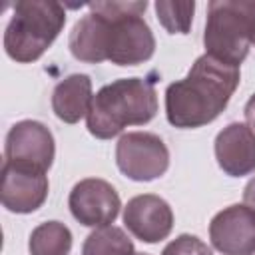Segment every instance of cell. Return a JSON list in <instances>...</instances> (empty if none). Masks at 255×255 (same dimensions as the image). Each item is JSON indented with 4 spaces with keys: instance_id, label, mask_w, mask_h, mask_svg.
<instances>
[{
    "instance_id": "6da1fadb",
    "label": "cell",
    "mask_w": 255,
    "mask_h": 255,
    "mask_svg": "<svg viewBox=\"0 0 255 255\" xmlns=\"http://www.w3.org/2000/svg\"><path fill=\"white\" fill-rule=\"evenodd\" d=\"M239 68L209 54L199 56L185 78L165 88V116L173 128L195 129L211 124L227 108L239 86Z\"/></svg>"
},
{
    "instance_id": "7a4b0ae2",
    "label": "cell",
    "mask_w": 255,
    "mask_h": 255,
    "mask_svg": "<svg viewBox=\"0 0 255 255\" xmlns=\"http://www.w3.org/2000/svg\"><path fill=\"white\" fill-rule=\"evenodd\" d=\"M157 114V94L145 78H120L102 86L86 116L88 131L98 139H112L128 126H143Z\"/></svg>"
},
{
    "instance_id": "3957f363",
    "label": "cell",
    "mask_w": 255,
    "mask_h": 255,
    "mask_svg": "<svg viewBox=\"0 0 255 255\" xmlns=\"http://www.w3.org/2000/svg\"><path fill=\"white\" fill-rule=\"evenodd\" d=\"M66 24L56 0H18L4 30V50L18 64H32L54 44Z\"/></svg>"
},
{
    "instance_id": "277c9868",
    "label": "cell",
    "mask_w": 255,
    "mask_h": 255,
    "mask_svg": "<svg viewBox=\"0 0 255 255\" xmlns=\"http://www.w3.org/2000/svg\"><path fill=\"white\" fill-rule=\"evenodd\" d=\"M88 8L106 20V54L112 64L139 66L153 56L155 38L143 20L145 0L90 2Z\"/></svg>"
},
{
    "instance_id": "5b68a950",
    "label": "cell",
    "mask_w": 255,
    "mask_h": 255,
    "mask_svg": "<svg viewBox=\"0 0 255 255\" xmlns=\"http://www.w3.org/2000/svg\"><path fill=\"white\" fill-rule=\"evenodd\" d=\"M253 36L255 0H211L207 4L205 54L239 68L253 46Z\"/></svg>"
},
{
    "instance_id": "8992f818",
    "label": "cell",
    "mask_w": 255,
    "mask_h": 255,
    "mask_svg": "<svg viewBox=\"0 0 255 255\" xmlns=\"http://www.w3.org/2000/svg\"><path fill=\"white\" fill-rule=\"evenodd\" d=\"M118 169L133 181H153L169 167V149L151 131H128L116 143Z\"/></svg>"
},
{
    "instance_id": "52a82bcc",
    "label": "cell",
    "mask_w": 255,
    "mask_h": 255,
    "mask_svg": "<svg viewBox=\"0 0 255 255\" xmlns=\"http://www.w3.org/2000/svg\"><path fill=\"white\" fill-rule=\"evenodd\" d=\"M56 143L52 131L36 120L16 122L4 141V161L36 171H48L54 163Z\"/></svg>"
},
{
    "instance_id": "ba28073f",
    "label": "cell",
    "mask_w": 255,
    "mask_h": 255,
    "mask_svg": "<svg viewBox=\"0 0 255 255\" xmlns=\"http://www.w3.org/2000/svg\"><path fill=\"white\" fill-rule=\"evenodd\" d=\"M68 207L78 223L86 227H106L120 215L122 199L110 181L86 177L72 187Z\"/></svg>"
},
{
    "instance_id": "9c48e42d",
    "label": "cell",
    "mask_w": 255,
    "mask_h": 255,
    "mask_svg": "<svg viewBox=\"0 0 255 255\" xmlns=\"http://www.w3.org/2000/svg\"><path fill=\"white\" fill-rule=\"evenodd\" d=\"M209 239L223 255H251L255 251V211L245 203L221 209L209 223Z\"/></svg>"
},
{
    "instance_id": "30bf717a",
    "label": "cell",
    "mask_w": 255,
    "mask_h": 255,
    "mask_svg": "<svg viewBox=\"0 0 255 255\" xmlns=\"http://www.w3.org/2000/svg\"><path fill=\"white\" fill-rule=\"evenodd\" d=\"M124 225L143 243H159L173 229V211L169 203L153 193H141L124 207Z\"/></svg>"
},
{
    "instance_id": "8fae6325",
    "label": "cell",
    "mask_w": 255,
    "mask_h": 255,
    "mask_svg": "<svg viewBox=\"0 0 255 255\" xmlns=\"http://www.w3.org/2000/svg\"><path fill=\"white\" fill-rule=\"evenodd\" d=\"M48 177L44 171L20 167L14 163L2 165V205L12 213H32L42 207L48 197Z\"/></svg>"
},
{
    "instance_id": "7c38bea8",
    "label": "cell",
    "mask_w": 255,
    "mask_h": 255,
    "mask_svg": "<svg viewBox=\"0 0 255 255\" xmlns=\"http://www.w3.org/2000/svg\"><path fill=\"white\" fill-rule=\"evenodd\" d=\"M217 165L231 177H243L255 171V131L241 122L225 126L213 141Z\"/></svg>"
},
{
    "instance_id": "4fadbf2b",
    "label": "cell",
    "mask_w": 255,
    "mask_h": 255,
    "mask_svg": "<svg viewBox=\"0 0 255 255\" xmlns=\"http://www.w3.org/2000/svg\"><path fill=\"white\" fill-rule=\"evenodd\" d=\"M92 80L86 74H70L52 92V110L64 124H78L92 106Z\"/></svg>"
},
{
    "instance_id": "5bb4252c",
    "label": "cell",
    "mask_w": 255,
    "mask_h": 255,
    "mask_svg": "<svg viewBox=\"0 0 255 255\" xmlns=\"http://www.w3.org/2000/svg\"><path fill=\"white\" fill-rule=\"evenodd\" d=\"M68 48L72 56L86 64H100L108 60L106 54V20L100 14H86L80 18L70 36H68Z\"/></svg>"
},
{
    "instance_id": "9a60e30c",
    "label": "cell",
    "mask_w": 255,
    "mask_h": 255,
    "mask_svg": "<svg viewBox=\"0 0 255 255\" xmlns=\"http://www.w3.org/2000/svg\"><path fill=\"white\" fill-rule=\"evenodd\" d=\"M30 255H70L72 231L60 221H46L32 229L28 241Z\"/></svg>"
},
{
    "instance_id": "2e32d148",
    "label": "cell",
    "mask_w": 255,
    "mask_h": 255,
    "mask_svg": "<svg viewBox=\"0 0 255 255\" xmlns=\"http://www.w3.org/2000/svg\"><path fill=\"white\" fill-rule=\"evenodd\" d=\"M82 255H135L133 241L122 227H96L82 245Z\"/></svg>"
},
{
    "instance_id": "e0dca14e",
    "label": "cell",
    "mask_w": 255,
    "mask_h": 255,
    "mask_svg": "<svg viewBox=\"0 0 255 255\" xmlns=\"http://www.w3.org/2000/svg\"><path fill=\"white\" fill-rule=\"evenodd\" d=\"M155 16L159 24L169 32V34H187L193 22V12H195V2H167V0H157L153 4Z\"/></svg>"
},
{
    "instance_id": "ac0fdd59",
    "label": "cell",
    "mask_w": 255,
    "mask_h": 255,
    "mask_svg": "<svg viewBox=\"0 0 255 255\" xmlns=\"http://www.w3.org/2000/svg\"><path fill=\"white\" fill-rule=\"evenodd\" d=\"M161 255H213V253L209 245L201 241L197 235L181 233L163 247Z\"/></svg>"
},
{
    "instance_id": "d6986e66",
    "label": "cell",
    "mask_w": 255,
    "mask_h": 255,
    "mask_svg": "<svg viewBox=\"0 0 255 255\" xmlns=\"http://www.w3.org/2000/svg\"><path fill=\"white\" fill-rule=\"evenodd\" d=\"M243 116H245L247 126L255 131V94L247 100V104H245V108H243Z\"/></svg>"
},
{
    "instance_id": "ffe728a7",
    "label": "cell",
    "mask_w": 255,
    "mask_h": 255,
    "mask_svg": "<svg viewBox=\"0 0 255 255\" xmlns=\"http://www.w3.org/2000/svg\"><path fill=\"white\" fill-rule=\"evenodd\" d=\"M243 203L255 211V177H251L243 189Z\"/></svg>"
},
{
    "instance_id": "44dd1931",
    "label": "cell",
    "mask_w": 255,
    "mask_h": 255,
    "mask_svg": "<svg viewBox=\"0 0 255 255\" xmlns=\"http://www.w3.org/2000/svg\"><path fill=\"white\" fill-rule=\"evenodd\" d=\"M135 255H149V253H135Z\"/></svg>"
},
{
    "instance_id": "7402d4cb",
    "label": "cell",
    "mask_w": 255,
    "mask_h": 255,
    "mask_svg": "<svg viewBox=\"0 0 255 255\" xmlns=\"http://www.w3.org/2000/svg\"><path fill=\"white\" fill-rule=\"evenodd\" d=\"M253 46H255V36H253Z\"/></svg>"
},
{
    "instance_id": "603a6c76",
    "label": "cell",
    "mask_w": 255,
    "mask_h": 255,
    "mask_svg": "<svg viewBox=\"0 0 255 255\" xmlns=\"http://www.w3.org/2000/svg\"><path fill=\"white\" fill-rule=\"evenodd\" d=\"M251 255H255V251H253V253H251Z\"/></svg>"
}]
</instances>
